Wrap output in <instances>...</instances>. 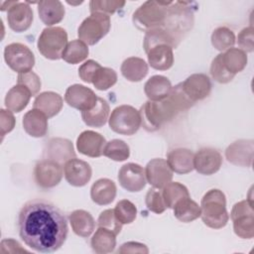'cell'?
I'll return each mask as SVG.
<instances>
[{
	"instance_id": "cell-1",
	"label": "cell",
	"mask_w": 254,
	"mask_h": 254,
	"mask_svg": "<svg viewBox=\"0 0 254 254\" xmlns=\"http://www.w3.org/2000/svg\"><path fill=\"white\" fill-rule=\"evenodd\" d=\"M18 230L27 246L41 253H53L64 243L68 228L64 212L44 199L27 201L18 214Z\"/></svg>"
},
{
	"instance_id": "cell-2",
	"label": "cell",
	"mask_w": 254,
	"mask_h": 254,
	"mask_svg": "<svg viewBox=\"0 0 254 254\" xmlns=\"http://www.w3.org/2000/svg\"><path fill=\"white\" fill-rule=\"evenodd\" d=\"M201 219L203 223L213 229L224 227L229 219L226 210L225 194L217 189L209 190L201 198Z\"/></svg>"
},
{
	"instance_id": "cell-3",
	"label": "cell",
	"mask_w": 254,
	"mask_h": 254,
	"mask_svg": "<svg viewBox=\"0 0 254 254\" xmlns=\"http://www.w3.org/2000/svg\"><path fill=\"white\" fill-rule=\"evenodd\" d=\"M141 125L149 132L160 129L180 113L167 97L160 101H146L139 110Z\"/></svg>"
},
{
	"instance_id": "cell-4",
	"label": "cell",
	"mask_w": 254,
	"mask_h": 254,
	"mask_svg": "<svg viewBox=\"0 0 254 254\" xmlns=\"http://www.w3.org/2000/svg\"><path fill=\"white\" fill-rule=\"evenodd\" d=\"M171 1L150 0L144 2L132 16L133 24L141 31H149L164 26Z\"/></svg>"
},
{
	"instance_id": "cell-5",
	"label": "cell",
	"mask_w": 254,
	"mask_h": 254,
	"mask_svg": "<svg viewBox=\"0 0 254 254\" xmlns=\"http://www.w3.org/2000/svg\"><path fill=\"white\" fill-rule=\"evenodd\" d=\"M67 45L66 31L62 27L45 28L38 39V50L46 59L60 60Z\"/></svg>"
},
{
	"instance_id": "cell-6",
	"label": "cell",
	"mask_w": 254,
	"mask_h": 254,
	"mask_svg": "<svg viewBox=\"0 0 254 254\" xmlns=\"http://www.w3.org/2000/svg\"><path fill=\"white\" fill-rule=\"evenodd\" d=\"M110 26V17L108 15L94 12L79 25L77 35L80 41L86 45L93 46L108 34Z\"/></svg>"
},
{
	"instance_id": "cell-7",
	"label": "cell",
	"mask_w": 254,
	"mask_h": 254,
	"mask_svg": "<svg viewBox=\"0 0 254 254\" xmlns=\"http://www.w3.org/2000/svg\"><path fill=\"white\" fill-rule=\"evenodd\" d=\"M108 121L110 129L121 135H133L141 126L139 111L130 105H120L114 108Z\"/></svg>"
},
{
	"instance_id": "cell-8",
	"label": "cell",
	"mask_w": 254,
	"mask_h": 254,
	"mask_svg": "<svg viewBox=\"0 0 254 254\" xmlns=\"http://www.w3.org/2000/svg\"><path fill=\"white\" fill-rule=\"evenodd\" d=\"M234 233L243 239L254 236V212L252 202L248 199L235 203L230 213Z\"/></svg>"
},
{
	"instance_id": "cell-9",
	"label": "cell",
	"mask_w": 254,
	"mask_h": 254,
	"mask_svg": "<svg viewBox=\"0 0 254 254\" xmlns=\"http://www.w3.org/2000/svg\"><path fill=\"white\" fill-rule=\"evenodd\" d=\"M4 60L11 69L18 73L32 70L35 65V57L32 51L24 44L12 43L4 49Z\"/></svg>"
},
{
	"instance_id": "cell-10",
	"label": "cell",
	"mask_w": 254,
	"mask_h": 254,
	"mask_svg": "<svg viewBox=\"0 0 254 254\" xmlns=\"http://www.w3.org/2000/svg\"><path fill=\"white\" fill-rule=\"evenodd\" d=\"M37 185L43 189H51L60 184L63 178V167L61 164L43 159L39 161L34 169Z\"/></svg>"
},
{
	"instance_id": "cell-11",
	"label": "cell",
	"mask_w": 254,
	"mask_h": 254,
	"mask_svg": "<svg viewBox=\"0 0 254 254\" xmlns=\"http://www.w3.org/2000/svg\"><path fill=\"white\" fill-rule=\"evenodd\" d=\"M118 182L128 191H140L145 188L147 183L145 170L135 163L125 164L119 170Z\"/></svg>"
},
{
	"instance_id": "cell-12",
	"label": "cell",
	"mask_w": 254,
	"mask_h": 254,
	"mask_svg": "<svg viewBox=\"0 0 254 254\" xmlns=\"http://www.w3.org/2000/svg\"><path fill=\"white\" fill-rule=\"evenodd\" d=\"M97 98L93 90L77 83L68 86L64 94L65 102L69 106L81 111L93 108L97 102Z\"/></svg>"
},
{
	"instance_id": "cell-13",
	"label": "cell",
	"mask_w": 254,
	"mask_h": 254,
	"mask_svg": "<svg viewBox=\"0 0 254 254\" xmlns=\"http://www.w3.org/2000/svg\"><path fill=\"white\" fill-rule=\"evenodd\" d=\"M43 157L47 160L55 161L61 165L75 158V152L72 143L64 138H52L47 141Z\"/></svg>"
},
{
	"instance_id": "cell-14",
	"label": "cell",
	"mask_w": 254,
	"mask_h": 254,
	"mask_svg": "<svg viewBox=\"0 0 254 254\" xmlns=\"http://www.w3.org/2000/svg\"><path fill=\"white\" fill-rule=\"evenodd\" d=\"M147 182L155 189H163L173 179V171L168 162L157 158L151 160L145 168Z\"/></svg>"
},
{
	"instance_id": "cell-15",
	"label": "cell",
	"mask_w": 254,
	"mask_h": 254,
	"mask_svg": "<svg viewBox=\"0 0 254 254\" xmlns=\"http://www.w3.org/2000/svg\"><path fill=\"white\" fill-rule=\"evenodd\" d=\"M222 156L213 148H202L193 156V169L201 175H213L221 167Z\"/></svg>"
},
{
	"instance_id": "cell-16",
	"label": "cell",
	"mask_w": 254,
	"mask_h": 254,
	"mask_svg": "<svg viewBox=\"0 0 254 254\" xmlns=\"http://www.w3.org/2000/svg\"><path fill=\"white\" fill-rule=\"evenodd\" d=\"M64 175L69 185L83 187L90 181L92 170L87 162L74 158L64 163Z\"/></svg>"
},
{
	"instance_id": "cell-17",
	"label": "cell",
	"mask_w": 254,
	"mask_h": 254,
	"mask_svg": "<svg viewBox=\"0 0 254 254\" xmlns=\"http://www.w3.org/2000/svg\"><path fill=\"white\" fill-rule=\"evenodd\" d=\"M7 21L9 27L17 32L21 33L28 30L33 22V10L26 2L16 1L14 5L10 7L7 14Z\"/></svg>"
},
{
	"instance_id": "cell-18",
	"label": "cell",
	"mask_w": 254,
	"mask_h": 254,
	"mask_svg": "<svg viewBox=\"0 0 254 254\" xmlns=\"http://www.w3.org/2000/svg\"><path fill=\"white\" fill-rule=\"evenodd\" d=\"M183 89L188 97L196 102L207 97L211 90L209 77L204 73H193L182 82Z\"/></svg>"
},
{
	"instance_id": "cell-19",
	"label": "cell",
	"mask_w": 254,
	"mask_h": 254,
	"mask_svg": "<svg viewBox=\"0 0 254 254\" xmlns=\"http://www.w3.org/2000/svg\"><path fill=\"white\" fill-rule=\"evenodd\" d=\"M106 145L105 138L94 131L86 130L79 134L76 140V148L82 155L98 158L103 154Z\"/></svg>"
},
{
	"instance_id": "cell-20",
	"label": "cell",
	"mask_w": 254,
	"mask_h": 254,
	"mask_svg": "<svg viewBox=\"0 0 254 254\" xmlns=\"http://www.w3.org/2000/svg\"><path fill=\"white\" fill-rule=\"evenodd\" d=\"M228 162L241 167H250L253 159V141L239 140L229 145L225 151Z\"/></svg>"
},
{
	"instance_id": "cell-21",
	"label": "cell",
	"mask_w": 254,
	"mask_h": 254,
	"mask_svg": "<svg viewBox=\"0 0 254 254\" xmlns=\"http://www.w3.org/2000/svg\"><path fill=\"white\" fill-rule=\"evenodd\" d=\"M194 154L186 148H178L170 151L167 155V162L173 172L184 175L193 170Z\"/></svg>"
},
{
	"instance_id": "cell-22",
	"label": "cell",
	"mask_w": 254,
	"mask_h": 254,
	"mask_svg": "<svg viewBox=\"0 0 254 254\" xmlns=\"http://www.w3.org/2000/svg\"><path fill=\"white\" fill-rule=\"evenodd\" d=\"M23 128L32 137H44L48 132V117L41 110L33 108L24 115Z\"/></svg>"
},
{
	"instance_id": "cell-23",
	"label": "cell",
	"mask_w": 254,
	"mask_h": 254,
	"mask_svg": "<svg viewBox=\"0 0 254 254\" xmlns=\"http://www.w3.org/2000/svg\"><path fill=\"white\" fill-rule=\"evenodd\" d=\"M38 13L45 25L53 26L64 19L65 10L59 0H44L38 3Z\"/></svg>"
},
{
	"instance_id": "cell-24",
	"label": "cell",
	"mask_w": 254,
	"mask_h": 254,
	"mask_svg": "<svg viewBox=\"0 0 254 254\" xmlns=\"http://www.w3.org/2000/svg\"><path fill=\"white\" fill-rule=\"evenodd\" d=\"M180 43L181 40L165 28H156L146 32L144 37L143 48L145 52L148 53L149 50L158 45H168L173 49H176Z\"/></svg>"
},
{
	"instance_id": "cell-25",
	"label": "cell",
	"mask_w": 254,
	"mask_h": 254,
	"mask_svg": "<svg viewBox=\"0 0 254 254\" xmlns=\"http://www.w3.org/2000/svg\"><path fill=\"white\" fill-rule=\"evenodd\" d=\"M116 196V186L109 179H99L90 189V197L93 202L99 205L111 203Z\"/></svg>"
},
{
	"instance_id": "cell-26",
	"label": "cell",
	"mask_w": 254,
	"mask_h": 254,
	"mask_svg": "<svg viewBox=\"0 0 254 254\" xmlns=\"http://www.w3.org/2000/svg\"><path fill=\"white\" fill-rule=\"evenodd\" d=\"M147 57L151 67L158 70H167L174 64L173 48L168 45H158L148 51Z\"/></svg>"
},
{
	"instance_id": "cell-27",
	"label": "cell",
	"mask_w": 254,
	"mask_h": 254,
	"mask_svg": "<svg viewBox=\"0 0 254 254\" xmlns=\"http://www.w3.org/2000/svg\"><path fill=\"white\" fill-rule=\"evenodd\" d=\"M63 98L59 93L45 91L40 93L34 100V108L44 112L48 118L54 117L63 108Z\"/></svg>"
},
{
	"instance_id": "cell-28",
	"label": "cell",
	"mask_w": 254,
	"mask_h": 254,
	"mask_svg": "<svg viewBox=\"0 0 254 254\" xmlns=\"http://www.w3.org/2000/svg\"><path fill=\"white\" fill-rule=\"evenodd\" d=\"M172 88L171 81L163 75L151 76L144 85V91L149 100L160 101L168 97Z\"/></svg>"
},
{
	"instance_id": "cell-29",
	"label": "cell",
	"mask_w": 254,
	"mask_h": 254,
	"mask_svg": "<svg viewBox=\"0 0 254 254\" xmlns=\"http://www.w3.org/2000/svg\"><path fill=\"white\" fill-rule=\"evenodd\" d=\"M69 222L73 232L80 237H89L95 228L92 215L83 209L73 210L69 214Z\"/></svg>"
},
{
	"instance_id": "cell-30",
	"label": "cell",
	"mask_w": 254,
	"mask_h": 254,
	"mask_svg": "<svg viewBox=\"0 0 254 254\" xmlns=\"http://www.w3.org/2000/svg\"><path fill=\"white\" fill-rule=\"evenodd\" d=\"M110 108L107 101L101 97L97 98L95 106L89 110L81 111L83 122L90 127H102L108 120Z\"/></svg>"
},
{
	"instance_id": "cell-31",
	"label": "cell",
	"mask_w": 254,
	"mask_h": 254,
	"mask_svg": "<svg viewBox=\"0 0 254 254\" xmlns=\"http://www.w3.org/2000/svg\"><path fill=\"white\" fill-rule=\"evenodd\" d=\"M32 94L24 85H14L5 96V106L12 112H20L28 105Z\"/></svg>"
},
{
	"instance_id": "cell-32",
	"label": "cell",
	"mask_w": 254,
	"mask_h": 254,
	"mask_svg": "<svg viewBox=\"0 0 254 254\" xmlns=\"http://www.w3.org/2000/svg\"><path fill=\"white\" fill-rule=\"evenodd\" d=\"M121 73L129 81H141L148 73V64L141 58L131 57L121 64Z\"/></svg>"
},
{
	"instance_id": "cell-33",
	"label": "cell",
	"mask_w": 254,
	"mask_h": 254,
	"mask_svg": "<svg viewBox=\"0 0 254 254\" xmlns=\"http://www.w3.org/2000/svg\"><path fill=\"white\" fill-rule=\"evenodd\" d=\"M115 236L116 235L112 231L103 227H98L90 240L92 250L98 254L113 252L116 246Z\"/></svg>"
},
{
	"instance_id": "cell-34",
	"label": "cell",
	"mask_w": 254,
	"mask_h": 254,
	"mask_svg": "<svg viewBox=\"0 0 254 254\" xmlns=\"http://www.w3.org/2000/svg\"><path fill=\"white\" fill-rule=\"evenodd\" d=\"M173 209L174 215L182 222H191L201 214L200 206L190 196L180 199Z\"/></svg>"
},
{
	"instance_id": "cell-35",
	"label": "cell",
	"mask_w": 254,
	"mask_h": 254,
	"mask_svg": "<svg viewBox=\"0 0 254 254\" xmlns=\"http://www.w3.org/2000/svg\"><path fill=\"white\" fill-rule=\"evenodd\" d=\"M89 54L88 47L80 40H73L67 43L64 48L62 59L70 64H75L83 62Z\"/></svg>"
},
{
	"instance_id": "cell-36",
	"label": "cell",
	"mask_w": 254,
	"mask_h": 254,
	"mask_svg": "<svg viewBox=\"0 0 254 254\" xmlns=\"http://www.w3.org/2000/svg\"><path fill=\"white\" fill-rule=\"evenodd\" d=\"M222 62L225 67L233 74L244 69L247 64V55L238 48H230L222 54Z\"/></svg>"
},
{
	"instance_id": "cell-37",
	"label": "cell",
	"mask_w": 254,
	"mask_h": 254,
	"mask_svg": "<svg viewBox=\"0 0 254 254\" xmlns=\"http://www.w3.org/2000/svg\"><path fill=\"white\" fill-rule=\"evenodd\" d=\"M162 195L166 206L168 208H173L180 199L190 196V193L184 185L178 182H170L163 188Z\"/></svg>"
},
{
	"instance_id": "cell-38",
	"label": "cell",
	"mask_w": 254,
	"mask_h": 254,
	"mask_svg": "<svg viewBox=\"0 0 254 254\" xmlns=\"http://www.w3.org/2000/svg\"><path fill=\"white\" fill-rule=\"evenodd\" d=\"M211 44L217 51H227L235 44V35L227 27H218L211 34Z\"/></svg>"
},
{
	"instance_id": "cell-39",
	"label": "cell",
	"mask_w": 254,
	"mask_h": 254,
	"mask_svg": "<svg viewBox=\"0 0 254 254\" xmlns=\"http://www.w3.org/2000/svg\"><path fill=\"white\" fill-rule=\"evenodd\" d=\"M103 155L113 161L122 162L129 158L130 156V149L127 143L120 139H113L106 143Z\"/></svg>"
},
{
	"instance_id": "cell-40",
	"label": "cell",
	"mask_w": 254,
	"mask_h": 254,
	"mask_svg": "<svg viewBox=\"0 0 254 254\" xmlns=\"http://www.w3.org/2000/svg\"><path fill=\"white\" fill-rule=\"evenodd\" d=\"M117 81V74L114 69L109 67H100L94 73L91 83L98 90H106L113 86Z\"/></svg>"
},
{
	"instance_id": "cell-41",
	"label": "cell",
	"mask_w": 254,
	"mask_h": 254,
	"mask_svg": "<svg viewBox=\"0 0 254 254\" xmlns=\"http://www.w3.org/2000/svg\"><path fill=\"white\" fill-rule=\"evenodd\" d=\"M114 213L122 224H130L137 216V208L130 200L122 199L116 203Z\"/></svg>"
},
{
	"instance_id": "cell-42",
	"label": "cell",
	"mask_w": 254,
	"mask_h": 254,
	"mask_svg": "<svg viewBox=\"0 0 254 254\" xmlns=\"http://www.w3.org/2000/svg\"><path fill=\"white\" fill-rule=\"evenodd\" d=\"M168 98L174 104V106L179 112L186 111L194 104V102H192L185 93L182 86V82L171 88Z\"/></svg>"
},
{
	"instance_id": "cell-43",
	"label": "cell",
	"mask_w": 254,
	"mask_h": 254,
	"mask_svg": "<svg viewBox=\"0 0 254 254\" xmlns=\"http://www.w3.org/2000/svg\"><path fill=\"white\" fill-rule=\"evenodd\" d=\"M210 74L212 76V78L219 82V83H227L230 82L233 77L235 76V74L231 73L224 65L223 62H222V54L217 55L210 65Z\"/></svg>"
},
{
	"instance_id": "cell-44",
	"label": "cell",
	"mask_w": 254,
	"mask_h": 254,
	"mask_svg": "<svg viewBox=\"0 0 254 254\" xmlns=\"http://www.w3.org/2000/svg\"><path fill=\"white\" fill-rule=\"evenodd\" d=\"M97 224L98 227H103L106 228L110 231H112L115 235L119 234L121 229H122V223L117 219L114 209H105L103 210L97 219Z\"/></svg>"
},
{
	"instance_id": "cell-45",
	"label": "cell",
	"mask_w": 254,
	"mask_h": 254,
	"mask_svg": "<svg viewBox=\"0 0 254 254\" xmlns=\"http://www.w3.org/2000/svg\"><path fill=\"white\" fill-rule=\"evenodd\" d=\"M145 202L148 209L157 214L163 213L167 208L162 192L155 189H150L147 191L145 196Z\"/></svg>"
},
{
	"instance_id": "cell-46",
	"label": "cell",
	"mask_w": 254,
	"mask_h": 254,
	"mask_svg": "<svg viewBox=\"0 0 254 254\" xmlns=\"http://www.w3.org/2000/svg\"><path fill=\"white\" fill-rule=\"evenodd\" d=\"M125 1H105V0H92L89 2V10L91 13L99 12L103 14H113L117 10L123 8Z\"/></svg>"
},
{
	"instance_id": "cell-47",
	"label": "cell",
	"mask_w": 254,
	"mask_h": 254,
	"mask_svg": "<svg viewBox=\"0 0 254 254\" xmlns=\"http://www.w3.org/2000/svg\"><path fill=\"white\" fill-rule=\"evenodd\" d=\"M17 84L26 86L31 91L32 96L36 95L41 89V79L38 74L32 70L24 73H19L17 78Z\"/></svg>"
},
{
	"instance_id": "cell-48",
	"label": "cell",
	"mask_w": 254,
	"mask_h": 254,
	"mask_svg": "<svg viewBox=\"0 0 254 254\" xmlns=\"http://www.w3.org/2000/svg\"><path fill=\"white\" fill-rule=\"evenodd\" d=\"M253 27H246L242 29L237 37V43L240 47V50L244 51L245 53L253 52V40H254V33Z\"/></svg>"
},
{
	"instance_id": "cell-49",
	"label": "cell",
	"mask_w": 254,
	"mask_h": 254,
	"mask_svg": "<svg viewBox=\"0 0 254 254\" xmlns=\"http://www.w3.org/2000/svg\"><path fill=\"white\" fill-rule=\"evenodd\" d=\"M100 67H101V65L97 62H95L93 60H88L79 66L78 75L84 82L91 83L94 73Z\"/></svg>"
},
{
	"instance_id": "cell-50",
	"label": "cell",
	"mask_w": 254,
	"mask_h": 254,
	"mask_svg": "<svg viewBox=\"0 0 254 254\" xmlns=\"http://www.w3.org/2000/svg\"><path fill=\"white\" fill-rule=\"evenodd\" d=\"M15 127V117L11 110L1 109L0 110V128L1 136L4 137L6 133L11 132Z\"/></svg>"
},
{
	"instance_id": "cell-51",
	"label": "cell",
	"mask_w": 254,
	"mask_h": 254,
	"mask_svg": "<svg viewBox=\"0 0 254 254\" xmlns=\"http://www.w3.org/2000/svg\"><path fill=\"white\" fill-rule=\"evenodd\" d=\"M149 249L145 244L139 242H126L121 245L117 253H148Z\"/></svg>"
},
{
	"instance_id": "cell-52",
	"label": "cell",
	"mask_w": 254,
	"mask_h": 254,
	"mask_svg": "<svg viewBox=\"0 0 254 254\" xmlns=\"http://www.w3.org/2000/svg\"><path fill=\"white\" fill-rule=\"evenodd\" d=\"M15 2H16V1H8V2L6 1V2H2V3H1V11L9 10L10 7L15 4Z\"/></svg>"
}]
</instances>
